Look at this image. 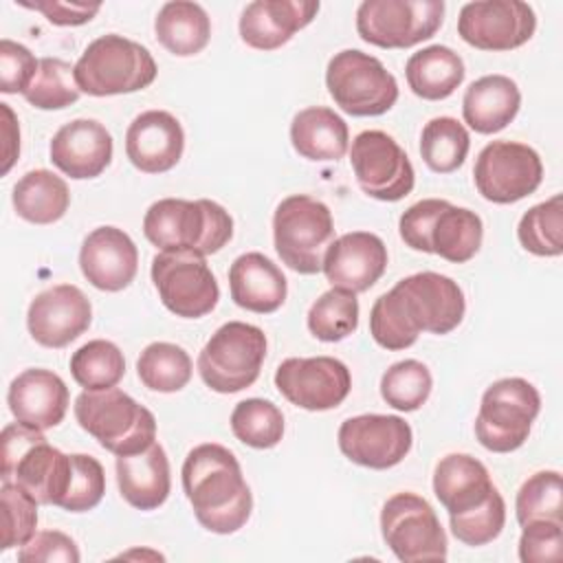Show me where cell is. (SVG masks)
<instances>
[{
  "mask_svg": "<svg viewBox=\"0 0 563 563\" xmlns=\"http://www.w3.org/2000/svg\"><path fill=\"white\" fill-rule=\"evenodd\" d=\"M183 490L198 523L216 534L238 532L251 517L253 495L238 457L222 444L194 446L183 462Z\"/></svg>",
  "mask_w": 563,
  "mask_h": 563,
  "instance_id": "obj_1",
  "label": "cell"
},
{
  "mask_svg": "<svg viewBox=\"0 0 563 563\" xmlns=\"http://www.w3.org/2000/svg\"><path fill=\"white\" fill-rule=\"evenodd\" d=\"M143 233L161 251H194L207 257L231 242L233 218L207 198H163L145 211Z\"/></svg>",
  "mask_w": 563,
  "mask_h": 563,
  "instance_id": "obj_2",
  "label": "cell"
},
{
  "mask_svg": "<svg viewBox=\"0 0 563 563\" xmlns=\"http://www.w3.org/2000/svg\"><path fill=\"white\" fill-rule=\"evenodd\" d=\"M0 457L2 482L22 486L37 504L62 506L73 477V455L48 444L42 431L15 420L2 429Z\"/></svg>",
  "mask_w": 563,
  "mask_h": 563,
  "instance_id": "obj_3",
  "label": "cell"
},
{
  "mask_svg": "<svg viewBox=\"0 0 563 563\" xmlns=\"http://www.w3.org/2000/svg\"><path fill=\"white\" fill-rule=\"evenodd\" d=\"M402 242L420 253H433L451 264H464L482 246V218L442 198H424L411 205L398 222Z\"/></svg>",
  "mask_w": 563,
  "mask_h": 563,
  "instance_id": "obj_4",
  "label": "cell"
},
{
  "mask_svg": "<svg viewBox=\"0 0 563 563\" xmlns=\"http://www.w3.org/2000/svg\"><path fill=\"white\" fill-rule=\"evenodd\" d=\"M79 427L114 455H132L156 438L154 413L125 391L84 389L73 405Z\"/></svg>",
  "mask_w": 563,
  "mask_h": 563,
  "instance_id": "obj_5",
  "label": "cell"
},
{
  "mask_svg": "<svg viewBox=\"0 0 563 563\" xmlns=\"http://www.w3.org/2000/svg\"><path fill=\"white\" fill-rule=\"evenodd\" d=\"M156 73L152 53L143 44L117 33L92 40L75 64L77 88L90 97L143 90L156 79Z\"/></svg>",
  "mask_w": 563,
  "mask_h": 563,
  "instance_id": "obj_6",
  "label": "cell"
},
{
  "mask_svg": "<svg viewBox=\"0 0 563 563\" xmlns=\"http://www.w3.org/2000/svg\"><path fill=\"white\" fill-rule=\"evenodd\" d=\"M273 242L279 260L301 275H317L334 242V220L325 202L295 194L284 198L273 216Z\"/></svg>",
  "mask_w": 563,
  "mask_h": 563,
  "instance_id": "obj_7",
  "label": "cell"
},
{
  "mask_svg": "<svg viewBox=\"0 0 563 563\" xmlns=\"http://www.w3.org/2000/svg\"><path fill=\"white\" fill-rule=\"evenodd\" d=\"M266 358V334L244 321L220 325L198 354L202 383L218 394H235L251 387Z\"/></svg>",
  "mask_w": 563,
  "mask_h": 563,
  "instance_id": "obj_8",
  "label": "cell"
},
{
  "mask_svg": "<svg viewBox=\"0 0 563 563\" xmlns=\"http://www.w3.org/2000/svg\"><path fill=\"white\" fill-rule=\"evenodd\" d=\"M541 411V396L519 376L495 380L482 396L475 418V438L493 453L517 451L530 435Z\"/></svg>",
  "mask_w": 563,
  "mask_h": 563,
  "instance_id": "obj_9",
  "label": "cell"
},
{
  "mask_svg": "<svg viewBox=\"0 0 563 563\" xmlns=\"http://www.w3.org/2000/svg\"><path fill=\"white\" fill-rule=\"evenodd\" d=\"M325 88L352 117H378L398 101V81L383 62L358 48L334 53L325 68Z\"/></svg>",
  "mask_w": 563,
  "mask_h": 563,
  "instance_id": "obj_10",
  "label": "cell"
},
{
  "mask_svg": "<svg viewBox=\"0 0 563 563\" xmlns=\"http://www.w3.org/2000/svg\"><path fill=\"white\" fill-rule=\"evenodd\" d=\"M442 20V0H365L356 9L361 40L378 48H409L431 40Z\"/></svg>",
  "mask_w": 563,
  "mask_h": 563,
  "instance_id": "obj_11",
  "label": "cell"
},
{
  "mask_svg": "<svg viewBox=\"0 0 563 563\" xmlns=\"http://www.w3.org/2000/svg\"><path fill=\"white\" fill-rule=\"evenodd\" d=\"M380 534L402 563L446 559V532L431 504L416 493H396L383 504Z\"/></svg>",
  "mask_w": 563,
  "mask_h": 563,
  "instance_id": "obj_12",
  "label": "cell"
},
{
  "mask_svg": "<svg viewBox=\"0 0 563 563\" xmlns=\"http://www.w3.org/2000/svg\"><path fill=\"white\" fill-rule=\"evenodd\" d=\"M150 273L163 306L176 317L200 319L218 306L220 288L205 255L161 251L154 255Z\"/></svg>",
  "mask_w": 563,
  "mask_h": 563,
  "instance_id": "obj_13",
  "label": "cell"
},
{
  "mask_svg": "<svg viewBox=\"0 0 563 563\" xmlns=\"http://www.w3.org/2000/svg\"><path fill=\"white\" fill-rule=\"evenodd\" d=\"M350 165L363 194L396 202L411 194L416 172L405 150L383 130H363L350 147Z\"/></svg>",
  "mask_w": 563,
  "mask_h": 563,
  "instance_id": "obj_14",
  "label": "cell"
},
{
  "mask_svg": "<svg viewBox=\"0 0 563 563\" xmlns=\"http://www.w3.org/2000/svg\"><path fill=\"white\" fill-rule=\"evenodd\" d=\"M475 187L488 202L510 205L534 194L543 180L537 150L517 141H493L475 161Z\"/></svg>",
  "mask_w": 563,
  "mask_h": 563,
  "instance_id": "obj_15",
  "label": "cell"
},
{
  "mask_svg": "<svg viewBox=\"0 0 563 563\" xmlns=\"http://www.w3.org/2000/svg\"><path fill=\"white\" fill-rule=\"evenodd\" d=\"M275 387L295 407L328 411L347 398L352 376L347 365L334 356H290L275 369Z\"/></svg>",
  "mask_w": 563,
  "mask_h": 563,
  "instance_id": "obj_16",
  "label": "cell"
},
{
  "mask_svg": "<svg viewBox=\"0 0 563 563\" xmlns=\"http://www.w3.org/2000/svg\"><path fill=\"white\" fill-rule=\"evenodd\" d=\"M537 29L534 9L521 0L466 2L457 15V35L479 51H512Z\"/></svg>",
  "mask_w": 563,
  "mask_h": 563,
  "instance_id": "obj_17",
  "label": "cell"
},
{
  "mask_svg": "<svg viewBox=\"0 0 563 563\" xmlns=\"http://www.w3.org/2000/svg\"><path fill=\"white\" fill-rule=\"evenodd\" d=\"M341 453L365 468L385 471L405 460L413 444V431L400 416L363 413L341 422L339 427Z\"/></svg>",
  "mask_w": 563,
  "mask_h": 563,
  "instance_id": "obj_18",
  "label": "cell"
},
{
  "mask_svg": "<svg viewBox=\"0 0 563 563\" xmlns=\"http://www.w3.org/2000/svg\"><path fill=\"white\" fill-rule=\"evenodd\" d=\"M391 290L418 332L449 334L464 319V292L446 275L433 271L416 273L402 277Z\"/></svg>",
  "mask_w": 563,
  "mask_h": 563,
  "instance_id": "obj_19",
  "label": "cell"
},
{
  "mask_svg": "<svg viewBox=\"0 0 563 563\" xmlns=\"http://www.w3.org/2000/svg\"><path fill=\"white\" fill-rule=\"evenodd\" d=\"M92 321L90 299L73 284H57L35 295L26 312V325L35 343L66 347L81 336Z\"/></svg>",
  "mask_w": 563,
  "mask_h": 563,
  "instance_id": "obj_20",
  "label": "cell"
},
{
  "mask_svg": "<svg viewBox=\"0 0 563 563\" xmlns=\"http://www.w3.org/2000/svg\"><path fill=\"white\" fill-rule=\"evenodd\" d=\"M387 268V246L369 231H352L328 246L323 255V275L332 288L350 292L369 290Z\"/></svg>",
  "mask_w": 563,
  "mask_h": 563,
  "instance_id": "obj_21",
  "label": "cell"
},
{
  "mask_svg": "<svg viewBox=\"0 0 563 563\" xmlns=\"http://www.w3.org/2000/svg\"><path fill=\"white\" fill-rule=\"evenodd\" d=\"M79 268L99 290L128 288L139 271V251L132 238L117 227H97L79 249Z\"/></svg>",
  "mask_w": 563,
  "mask_h": 563,
  "instance_id": "obj_22",
  "label": "cell"
},
{
  "mask_svg": "<svg viewBox=\"0 0 563 563\" xmlns=\"http://www.w3.org/2000/svg\"><path fill=\"white\" fill-rule=\"evenodd\" d=\"M183 150V125L167 110H145L128 125L125 154L143 174L169 172L180 161Z\"/></svg>",
  "mask_w": 563,
  "mask_h": 563,
  "instance_id": "obj_23",
  "label": "cell"
},
{
  "mask_svg": "<svg viewBox=\"0 0 563 563\" xmlns=\"http://www.w3.org/2000/svg\"><path fill=\"white\" fill-rule=\"evenodd\" d=\"M7 402L18 422L46 431L64 420L70 394L55 372L31 367L11 380Z\"/></svg>",
  "mask_w": 563,
  "mask_h": 563,
  "instance_id": "obj_24",
  "label": "cell"
},
{
  "mask_svg": "<svg viewBox=\"0 0 563 563\" xmlns=\"http://www.w3.org/2000/svg\"><path fill=\"white\" fill-rule=\"evenodd\" d=\"M53 165L75 178H97L112 161V136L95 119H75L64 123L51 141Z\"/></svg>",
  "mask_w": 563,
  "mask_h": 563,
  "instance_id": "obj_25",
  "label": "cell"
},
{
  "mask_svg": "<svg viewBox=\"0 0 563 563\" xmlns=\"http://www.w3.org/2000/svg\"><path fill=\"white\" fill-rule=\"evenodd\" d=\"M319 13L317 0H255L240 15V37L257 51L284 46Z\"/></svg>",
  "mask_w": 563,
  "mask_h": 563,
  "instance_id": "obj_26",
  "label": "cell"
},
{
  "mask_svg": "<svg viewBox=\"0 0 563 563\" xmlns=\"http://www.w3.org/2000/svg\"><path fill=\"white\" fill-rule=\"evenodd\" d=\"M231 299L251 312L271 314L282 308L288 284L282 268L264 253L251 251L233 260L229 268Z\"/></svg>",
  "mask_w": 563,
  "mask_h": 563,
  "instance_id": "obj_27",
  "label": "cell"
},
{
  "mask_svg": "<svg viewBox=\"0 0 563 563\" xmlns=\"http://www.w3.org/2000/svg\"><path fill=\"white\" fill-rule=\"evenodd\" d=\"M117 484L121 497L136 510H154L165 504L172 490L169 460L154 440L132 455H117Z\"/></svg>",
  "mask_w": 563,
  "mask_h": 563,
  "instance_id": "obj_28",
  "label": "cell"
},
{
  "mask_svg": "<svg viewBox=\"0 0 563 563\" xmlns=\"http://www.w3.org/2000/svg\"><path fill=\"white\" fill-rule=\"evenodd\" d=\"M493 488L488 468L468 453H449L435 464L433 493L449 515L475 508Z\"/></svg>",
  "mask_w": 563,
  "mask_h": 563,
  "instance_id": "obj_29",
  "label": "cell"
},
{
  "mask_svg": "<svg viewBox=\"0 0 563 563\" xmlns=\"http://www.w3.org/2000/svg\"><path fill=\"white\" fill-rule=\"evenodd\" d=\"M521 108L519 86L506 75H484L475 79L462 99L464 123L477 134L504 130Z\"/></svg>",
  "mask_w": 563,
  "mask_h": 563,
  "instance_id": "obj_30",
  "label": "cell"
},
{
  "mask_svg": "<svg viewBox=\"0 0 563 563\" xmlns=\"http://www.w3.org/2000/svg\"><path fill=\"white\" fill-rule=\"evenodd\" d=\"M295 152L314 163H330L345 156L350 147L347 123L325 106L299 110L290 123Z\"/></svg>",
  "mask_w": 563,
  "mask_h": 563,
  "instance_id": "obj_31",
  "label": "cell"
},
{
  "mask_svg": "<svg viewBox=\"0 0 563 563\" xmlns=\"http://www.w3.org/2000/svg\"><path fill=\"white\" fill-rule=\"evenodd\" d=\"M462 57L442 44H431L413 53L405 64V77L413 95L427 101L451 97L464 81Z\"/></svg>",
  "mask_w": 563,
  "mask_h": 563,
  "instance_id": "obj_32",
  "label": "cell"
},
{
  "mask_svg": "<svg viewBox=\"0 0 563 563\" xmlns=\"http://www.w3.org/2000/svg\"><path fill=\"white\" fill-rule=\"evenodd\" d=\"M156 40L176 57L198 55L211 40V20L198 2H165L154 18Z\"/></svg>",
  "mask_w": 563,
  "mask_h": 563,
  "instance_id": "obj_33",
  "label": "cell"
},
{
  "mask_svg": "<svg viewBox=\"0 0 563 563\" xmlns=\"http://www.w3.org/2000/svg\"><path fill=\"white\" fill-rule=\"evenodd\" d=\"M68 205L66 180L48 169H31L13 187V209L31 224L57 222L68 211Z\"/></svg>",
  "mask_w": 563,
  "mask_h": 563,
  "instance_id": "obj_34",
  "label": "cell"
},
{
  "mask_svg": "<svg viewBox=\"0 0 563 563\" xmlns=\"http://www.w3.org/2000/svg\"><path fill=\"white\" fill-rule=\"evenodd\" d=\"M191 372L194 365L189 354L180 345L167 341L150 343L136 361V374L141 383L147 389L161 394L180 391L191 380Z\"/></svg>",
  "mask_w": 563,
  "mask_h": 563,
  "instance_id": "obj_35",
  "label": "cell"
},
{
  "mask_svg": "<svg viewBox=\"0 0 563 563\" xmlns=\"http://www.w3.org/2000/svg\"><path fill=\"white\" fill-rule=\"evenodd\" d=\"M471 147L466 128L453 117L431 119L420 134V156L435 174H451L462 167Z\"/></svg>",
  "mask_w": 563,
  "mask_h": 563,
  "instance_id": "obj_36",
  "label": "cell"
},
{
  "mask_svg": "<svg viewBox=\"0 0 563 563\" xmlns=\"http://www.w3.org/2000/svg\"><path fill=\"white\" fill-rule=\"evenodd\" d=\"M521 246L539 257H559L563 253V198L552 196L530 207L517 227Z\"/></svg>",
  "mask_w": 563,
  "mask_h": 563,
  "instance_id": "obj_37",
  "label": "cell"
},
{
  "mask_svg": "<svg viewBox=\"0 0 563 563\" xmlns=\"http://www.w3.org/2000/svg\"><path fill=\"white\" fill-rule=\"evenodd\" d=\"M308 330L314 339L336 343L358 328V299L356 292L343 288L325 290L308 310Z\"/></svg>",
  "mask_w": 563,
  "mask_h": 563,
  "instance_id": "obj_38",
  "label": "cell"
},
{
  "mask_svg": "<svg viewBox=\"0 0 563 563\" xmlns=\"http://www.w3.org/2000/svg\"><path fill=\"white\" fill-rule=\"evenodd\" d=\"M70 374L84 389H110L125 374V358L119 345L106 339L84 343L70 356Z\"/></svg>",
  "mask_w": 563,
  "mask_h": 563,
  "instance_id": "obj_39",
  "label": "cell"
},
{
  "mask_svg": "<svg viewBox=\"0 0 563 563\" xmlns=\"http://www.w3.org/2000/svg\"><path fill=\"white\" fill-rule=\"evenodd\" d=\"M233 435L253 449H273L284 438V413L264 398H246L231 411Z\"/></svg>",
  "mask_w": 563,
  "mask_h": 563,
  "instance_id": "obj_40",
  "label": "cell"
},
{
  "mask_svg": "<svg viewBox=\"0 0 563 563\" xmlns=\"http://www.w3.org/2000/svg\"><path fill=\"white\" fill-rule=\"evenodd\" d=\"M433 387L431 372L416 358H405L389 365L380 378L383 400L398 411L420 409Z\"/></svg>",
  "mask_w": 563,
  "mask_h": 563,
  "instance_id": "obj_41",
  "label": "cell"
},
{
  "mask_svg": "<svg viewBox=\"0 0 563 563\" xmlns=\"http://www.w3.org/2000/svg\"><path fill=\"white\" fill-rule=\"evenodd\" d=\"M519 526L530 521H559L563 523V486L559 471H539L530 475L515 499Z\"/></svg>",
  "mask_w": 563,
  "mask_h": 563,
  "instance_id": "obj_42",
  "label": "cell"
},
{
  "mask_svg": "<svg viewBox=\"0 0 563 563\" xmlns=\"http://www.w3.org/2000/svg\"><path fill=\"white\" fill-rule=\"evenodd\" d=\"M24 99L40 110H62L79 99L75 66L59 57H42Z\"/></svg>",
  "mask_w": 563,
  "mask_h": 563,
  "instance_id": "obj_43",
  "label": "cell"
},
{
  "mask_svg": "<svg viewBox=\"0 0 563 563\" xmlns=\"http://www.w3.org/2000/svg\"><path fill=\"white\" fill-rule=\"evenodd\" d=\"M449 523L453 537L464 545H486L497 539L506 526V501L495 486L493 493L475 508L460 515H449Z\"/></svg>",
  "mask_w": 563,
  "mask_h": 563,
  "instance_id": "obj_44",
  "label": "cell"
},
{
  "mask_svg": "<svg viewBox=\"0 0 563 563\" xmlns=\"http://www.w3.org/2000/svg\"><path fill=\"white\" fill-rule=\"evenodd\" d=\"M369 334L372 339L391 352L411 347L418 341V330L405 314L394 290L380 295L369 310Z\"/></svg>",
  "mask_w": 563,
  "mask_h": 563,
  "instance_id": "obj_45",
  "label": "cell"
},
{
  "mask_svg": "<svg viewBox=\"0 0 563 563\" xmlns=\"http://www.w3.org/2000/svg\"><path fill=\"white\" fill-rule=\"evenodd\" d=\"M2 504V550L22 548L33 539L37 528V501L22 486L2 482L0 486Z\"/></svg>",
  "mask_w": 563,
  "mask_h": 563,
  "instance_id": "obj_46",
  "label": "cell"
},
{
  "mask_svg": "<svg viewBox=\"0 0 563 563\" xmlns=\"http://www.w3.org/2000/svg\"><path fill=\"white\" fill-rule=\"evenodd\" d=\"M106 493V473L97 457L73 453V477L59 508L68 512H86L99 506Z\"/></svg>",
  "mask_w": 563,
  "mask_h": 563,
  "instance_id": "obj_47",
  "label": "cell"
},
{
  "mask_svg": "<svg viewBox=\"0 0 563 563\" xmlns=\"http://www.w3.org/2000/svg\"><path fill=\"white\" fill-rule=\"evenodd\" d=\"M519 559L523 563H548L563 559V523L530 521L521 526Z\"/></svg>",
  "mask_w": 563,
  "mask_h": 563,
  "instance_id": "obj_48",
  "label": "cell"
},
{
  "mask_svg": "<svg viewBox=\"0 0 563 563\" xmlns=\"http://www.w3.org/2000/svg\"><path fill=\"white\" fill-rule=\"evenodd\" d=\"M37 66L40 59H35L24 44L9 37L0 40V90L4 95H24L37 73Z\"/></svg>",
  "mask_w": 563,
  "mask_h": 563,
  "instance_id": "obj_49",
  "label": "cell"
},
{
  "mask_svg": "<svg viewBox=\"0 0 563 563\" xmlns=\"http://www.w3.org/2000/svg\"><path fill=\"white\" fill-rule=\"evenodd\" d=\"M79 559L77 543L59 530L35 532L33 539L18 550L20 563H79Z\"/></svg>",
  "mask_w": 563,
  "mask_h": 563,
  "instance_id": "obj_50",
  "label": "cell"
},
{
  "mask_svg": "<svg viewBox=\"0 0 563 563\" xmlns=\"http://www.w3.org/2000/svg\"><path fill=\"white\" fill-rule=\"evenodd\" d=\"M18 4L44 13V18L51 24H57V26H79V24H86L101 9L99 2H90L88 4V2H62V0H35V2L20 0Z\"/></svg>",
  "mask_w": 563,
  "mask_h": 563,
  "instance_id": "obj_51",
  "label": "cell"
},
{
  "mask_svg": "<svg viewBox=\"0 0 563 563\" xmlns=\"http://www.w3.org/2000/svg\"><path fill=\"white\" fill-rule=\"evenodd\" d=\"M0 110L4 114V123H2V134H4V165H2V174H7L13 167L18 154H20V128H18L15 114L9 108V103H0Z\"/></svg>",
  "mask_w": 563,
  "mask_h": 563,
  "instance_id": "obj_52",
  "label": "cell"
}]
</instances>
